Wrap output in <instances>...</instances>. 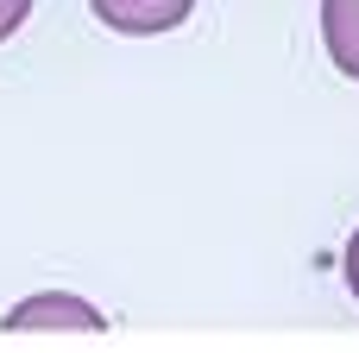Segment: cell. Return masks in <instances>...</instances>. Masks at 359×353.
<instances>
[{
	"mask_svg": "<svg viewBox=\"0 0 359 353\" xmlns=\"http://www.w3.org/2000/svg\"><path fill=\"white\" fill-rule=\"evenodd\" d=\"M6 335H107V316L69 291H44V297H25L6 309L0 322Z\"/></svg>",
	"mask_w": 359,
	"mask_h": 353,
	"instance_id": "cell-1",
	"label": "cell"
},
{
	"mask_svg": "<svg viewBox=\"0 0 359 353\" xmlns=\"http://www.w3.org/2000/svg\"><path fill=\"white\" fill-rule=\"evenodd\" d=\"M95 19L107 32H126V38H158V32H177L189 19L196 0H88Z\"/></svg>",
	"mask_w": 359,
	"mask_h": 353,
	"instance_id": "cell-2",
	"label": "cell"
},
{
	"mask_svg": "<svg viewBox=\"0 0 359 353\" xmlns=\"http://www.w3.org/2000/svg\"><path fill=\"white\" fill-rule=\"evenodd\" d=\"M322 44L334 69L359 82V0H322Z\"/></svg>",
	"mask_w": 359,
	"mask_h": 353,
	"instance_id": "cell-3",
	"label": "cell"
},
{
	"mask_svg": "<svg viewBox=\"0 0 359 353\" xmlns=\"http://www.w3.org/2000/svg\"><path fill=\"white\" fill-rule=\"evenodd\" d=\"M25 13H32V0H0V44L25 25Z\"/></svg>",
	"mask_w": 359,
	"mask_h": 353,
	"instance_id": "cell-4",
	"label": "cell"
},
{
	"mask_svg": "<svg viewBox=\"0 0 359 353\" xmlns=\"http://www.w3.org/2000/svg\"><path fill=\"white\" fill-rule=\"evenodd\" d=\"M347 291H353V297H359V234H353V240H347Z\"/></svg>",
	"mask_w": 359,
	"mask_h": 353,
	"instance_id": "cell-5",
	"label": "cell"
}]
</instances>
